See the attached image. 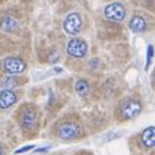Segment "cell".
<instances>
[{
    "mask_svg": "<svg viewBox=\"0 0 155 155\" xmlns=\"http://www.w3.org/2000/svg\"><path fill=\"white\" fill-rule=\"evenodd\" d=\"M81 26H83V20L80 17V14L77 12H72L69 14L66 18H65V23H63V29L66 33L69 35H75L81 30Z\"/></svg>",
    "mask_w": 155,
    "mask_h": 155,
    "instance_id": "1",
    "label": "cell"
},
{
    "mask_svg": "<svg viewBox=\"0 0 155 155\" xmlns=\"http://www.w3.org/2000/svg\"><path fill=\"white\" fill-rule=\"evenodd\" d=\"M104 15H105V18H108L111 21H122L125 18V8L120 3H111V5L105 6Z\"/></svg>",
    "mask_w": 155,
    "mask_h": 155,
    "instance_id": "2",
    "label": "cell"
},
{
    "mask_svg": "<svg viewBox=\"0 0 155 155\" xmlns=\"http://www.w3.org/2000/svg\"><path fill=\"white\" fill-rule=\"evenodd\" d=\"M68 53L72 57H83L87 53V44L83 39H71L68 42Z\"/></svg>",
    "mask_w": 155,
    "mask_h": 155,
    "instance_id": "3",
    "label": "cell"
},
{
    "mask_svg": "<svg viewBox=\"0 0 155 155\" xmlns=\"http://www.w3.org/2000/svg\"><path fill=\"white\" fill-rule=\"evenodd\" d=\"M140 111H142V105L137 101H131V100L125 101L122 104V107H120V113H122V116L125 119H133V117L139 116Z\"/></svg>",
    "mask_w": 155,
    "mask_h": 155,
    "instance_id": "4",
    "label": "cell"
},
{
    "mask_svg": "<svg viewBox=\"0 0 155 155\" xmlns=\"http://www.w3.org/2000/svg\"><path fill=\"white\" fill-rule=\"evenodd\" d=\"M3 68L9 74H20V72H23L26 69V63L21 59H18V57H8L3 62Z\"/></svg>",
    "mask_w": 155,
    "mask_h": 155,
    "instance_id": "5",
    "label": "cell"
},
{
    "mask_svg": "<svg viewBox=\"0 0 155 155\" xmlns=\"http://www.w3.org/2000/svg\"><path fill=\"white\" fill-rule=\"evenodd\" d=\"M57 134H59V137H62V139H65V140L75 139V137L80 134V128H78V125H75V124L66 122V124H62V125L59 127Z\"/></svg>",
    "mask_w": 155,
    "mask_h": 155,
    "instance_id": "6",
    "label": "cell"
},
{
    "mask_svg": "<svg viewBox=\"0 0 155 155\" xmlns=\"http://www.w3.org/2000/svg\"><path fill=\"white\" fill-rule=\"evenodd\" d=\"M15 103H17V95L12 91L5 89L0 92V108H9Z\"/></svg>",
    "mask_w": 155,
    "mask_h": 155,
    "instance_id": "7",
    "label": "cell"
},
{
    "mask_svg": "<svg viewBox=\"0 0 155 155\" xmlns=\"http://www.w3.org/2000/svg\"><path fill=\"white\" fill-rule=\"evenodd\" d=\"M35 124H36V113L33 110L23 111V114H21V127L26 128V130H30V128L35 127Z\"/></svg>",
    "mask_w": 155,
    "mask_h": 155,
    "instance_id": "8",
    "label": "cell"
},
{
    "mask_svg": "<svg viewBox=\"0 0 155 155\" xmlns=\"http://www.w3.org/2000/svg\"><path fill=\"white\" fill-rule=\"evenodd\" d=\"M146 27H148V24H146V20L145 18H142V17H134L131 21H130V29L133 30V32H137V33H140V32H145L146 30Z\"/></svg>",
    "mask_w": 155,
    "mask_h": 155,
    "instance_id": "9",
    "label": "cell"
},
{
    "mask_svg": "<svg viewBox=\"0 0 155 155\" xmlns=\"http://www.w3.org/2000/svg\"><path fill=\"white\" fill-rule=\"evenodd\" d=\"M142 142H143V145L146 146V148H152L155 145V130L154 127H149V128H146L145 130V133H143V136H142Z\"/></svg>",
    "mask_w": 155,
    "mask_h": 155,
    "instance_id": "10",
    "label": "cell"
},
{
    "mask_svg": "<svg viewBox=\"0 0 155 155\" xmlns=\"http://www.w3.org/2000/svg\"><path fill=\"white\" fill-rule=\"evenodd\" d=\"M2 29L6 30V32H15L18 29V23L15 18H11V17H5L3 21H2Z\"/></svg>",
    "mask_w": 155,
    "mask_h": 155,
    "instance_id": "11",
    "label": "cell"
},
{
    "mask_svg": "<svg viewBox=\"0 0 155 155\" xmlns=\"http://www.w3.org/2000/svg\"><path fill=\"white\" fill-rule=\"evenodd\" d=\"M75 91H77L78 95L86 97V95L89 94V83H87L86 80H78V81L75 83Z\"/></svg>",
    "mask_w": 155,
    "mask_h": 155,
    "instance_id": "12",
    "label": "cell"
},
{
    "mask_svg": "<svg viewBox=\"0 0 155 155\" xmlns=\"http://www.w3.org/2000/svg\"><path fill=\"white\" fill-rule=\"evenodd\" d=\"M3 87H6V89H9V87H14V86H17L18 84V80L17 78H14V77H8V78H5L3 80Z\"/></svg>",
    "mask_w": 155,
    "mask_h": 155,
    "instance_id": "13",
    "label": "cell"
},
{
    "mask_svg": "<svg viewBox=\"0 0 155 155\" xmlns=\"http://www.w3.org/2000/svg\"><path fill=\"white\" fill-rule=\"evenodd\" d=\"M151 59H152V45H149V48H148V66L151 63Z\"/></svg>",
    "mask_w": 155,
    "mask_h": 155,
    "instance_id": "14",
    "label": "cell"
},
{
    "mask_svg": "<svg viewBox=\"0 0 155 155\" xmlns=\"http://www.w3.org/2000/svg\"><path fill=\"white\" fill-rule=\"evenodd\" d=\"M29 149H32V146H26V148H21V149H18L15 154H21V152H26V151H29Z\"/></svg>",
    "mask_w": 155,
    "mask_h": 155,
    "instance_id": "15",
    "label": "cell"
},
{
    "mask_svg": "<svg viewBox=\"0 0 155 155\" xmlns=\"http://www.w3.org/2000/svg\"><path fill=\"white\" fill-rule=\"evenodd\" d=\"M2 152H3V149H2V145H0V155H2Z\"/></svg>",
    "mask_w": 155,
    "mask_h": 155,
    "instance_id": "16",
    "label": "cell"
}]
</instances>
